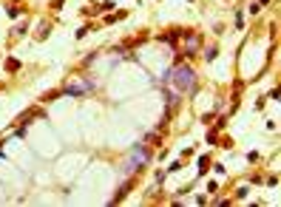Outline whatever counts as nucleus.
Here are the masks:
<instances>
[{
    "instance_id": "obj_1",
    "label": "nucleus",
    "mask_w": 281,
    "mask_h": 207,
    "mask_svg": "<svg viewBox=\"0 0 281 207\" xmlns=\"http://www.w3.org/2000/svg\"><path fill=\"white\" fill-rule=\"evenodd\" d=\"M170 77H174V86L179 88V91H188V88L194 86V71L190 68H176Z\"/></svg>"
}]
</instances>
